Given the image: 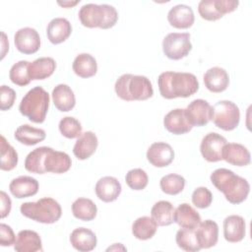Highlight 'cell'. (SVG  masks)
Listing matches in <instances>:
<instances>
[{
  "instance_id": "18",
  "label": "cell",
  "mask_w": 252,
  "mask_h": 252,
  "mask_svg": "<svg viewBox=\"0 0 252 252\" xmlns=\"http://www.w3.org/2000/svg\"><path fill=\"white\" fill-rule=\"evenodd\" d=\"M167 21L176 29H189L193 26L195 17L192 8L185 4L173 6L167 13Z\"/></svg>"
},
{
  "instance_id": "5",
  "label": "cell",
  "mask_w": 252,
  "mask_h": 252,
  "mask_svg": "<svg viewBox=\"0 0 252 252\" xmlns=\"http://www.w3.org/2000/svg\"><path fill=\"white\" fill-rule=\"evenodd\" d=\"M81 24L86 28H100L103 30L115 26L118 20L116 9L108 4H85L78 13Z\"/></svg>"
},
{
  "instance_id": "14",
  "label": "cell",
  "mask_w": 252,
  "mask_h": 252,
  "mask_svg": "<svg viewBox=\"0 0 252 252\" xmlns=\"http://www.w3.org/2000/svg\"><path fill=\"white\" fill-rule=\"evenodd\" d=\"M164 128L173 135H182L190 132L193 126L189 123L185 109L175 108L170 110L163 118Z\"/></svg>"
},
{
  "instance_id": "21",
  "label": "cell",
  "mask_w": 252,
  "mask_h": 252,
  "mask_svg": "<svg viewBox=\"0 0 252 252\" xmlns=\"http://www.w3.org/2000/svg\"><path fill=\"white\" fill-rule=\"evenodd\" d=\"M205 87L212 93H221L229 85L227 72L220 67H212L206 71L203 77Z\"/></svg>"
},
{
  "instance_id": "35",
  "label": "cell",
  "mask_w": 252,
  "mask_h": 252,
  "mask_svg": "<svg viewBox=\"0 0 252 252\" xmlns=\"http://www.w3.org/2000/svg\"><path fill=\"white\" fill-rule=\"evenodd\" d=\"M175 241L179 248L188 252H196L201 250V247L197 241L195 229L181 228L176 232Z\"/></svg>"
},
{
  "instance_id": "45",
  "label": "cell",
  "mask_w": 252,
  "mask_h": 252,
  "mask_svg": "<svg viewBox=\"0 0 252 252\" xmlns=\"http://www.w3.org/2000/svg\"><path fill=\"white\" fill-rule=\"evenodd\" d=\"M0 199H1V218L4 219L11 212L12 202L10 197L4 191L0 192Z\"/></svg>"
},
{
  "instance_id": "1",
  "label": "cell",
  "mask_w": 252,
  "mask_h": 252,
  "mask_svg": "<svg viewBox=\"0 0 252 252\" xmlns=\"http://www.w3.org/2000/svg\"><path fill=\"white\" fill-rule=\"evenodd\" d=\"M72 165L71 158L68 154L55 151L49 147H39L29 153L25 159V168L29 172L35 174L64 173Z\"/></svg>"
},
{
  "instance_id": "16",
  "label": "cell",
  "mask_w": 252,
  "mask_h": 252,
  "mask_svg": "<svg viewBox=\"0 0 252 252\" xmlns=\"http://www.w3.org/2000/svg\"><path fill=\"white\" fill-rule=\"evenodd\" d=\"M94 190L97 198L100 201L104 203H110L119 197L122 187L120 182L115 177L104 176L98 179Z\"/></svg>"
},
{
  "instance_id": "24",
  "label": "cell",
  "mask_w": 252,
  "mask_h": 252,
  "mask_svg": "<svg viewBox=\"0 0 252 252\" xmlns=\"http://www.w3.org/2000/svg\"><path fill=\"white\" fill-rule=\"evenodd\" d=\"M71 245L80 252H89L95 248L97 239L94 232L86 227L75 228L70 235Z\"/></svg>"
},
{
  "instance_id": "8",
  "label": "cell",
  "mask_w": 252,
  "mask_h": 252,
  "mask_svg": "<svg viewBox=\"0 0 252 252\" xmlns=\"http://www.w3.org/2000/svg\"><path fill=\"white\" fill-rule=\"evenodd\" d=\"M211 120L218 128L232 131L240 121L239 108L230 100H220L212 106Z\"/></svg>"
},
{
  "instance_id": "39",
  "label": "cell",
  "mask_w": 252,
  "mask_h": 252,
  "mask_svg": "<svg viewBox=\"0 0 252 252\" xmlns=\"http://www.w3.org/2000/svg\"><path fill=\"white\" fill-rule=\"evenodd\" d=\"M126 184L133 190L139 191L147 187L149 177L147 172L142 168H134L129 170L125 176Z\"/></svg>"
},
{
  "instance_id": "28",
  "label": "cell",
  "mask_w": 252,
  "mask_h": 252,
  "mask_svg": "<svg viewBox=\"0 0 252 252\" xmlns=\"http://www.w3.org/2000/svg\"><path fill=\"white\" fill-rule=\"evenodd\" d=\"M56 68V62L51 57H40L29 64L31 80H44L50 77Z\"/></svg>"
},
{
  "instance_id": "6",
  "label": "cell",
  "mask_w": 252,
  "mask_h": 252,
  "mask_svg": "<svg viewBox=\"0 0 252 252\" xmlns=\"http://www.w3.org/2000/svg\"><path fill=\"white\" fill-rule=\"evenodd\" d=\"M49 102V94L42 87H34L24 95L20 102L19 110L30 121L42 123L45 120Z\"/></svg>"
},
{
  "instance_id": "17",
  "label": "cell",
  "mask_w": 252,
  "mask_h": 252,
  "mask_svg": "<svg viewBox=\"0 0 252 252\" xmlns=\"http://www.w3.org/2000/svg\"><path fill=\"white\" fill-rule=\"evenodd\" d=\"M195 234L201 249L214 247L219 239V225L212 220H206L195 228Z\"/></svg>"
},
{
  "instance_id": "25",
  "label": "cell",
  "mask_w": 252,
  "mask_h": 252,
  "mask_svg": "<svg viewBox=\"0 0 252 252\" xmlns=\"http://www.w3.org/2000/svg\"><path fill=\"white\" fill-rule=\"evenodd\" d=\"M14 249L17 252H36L42 250V243L39 234L33 230L24 229L18 232Z\"/></svg>"
},
{
  "instance_id": "27",
  "label": "cell",
  "mask_w": 252,
  "mask_h": 252,
  "mask_svg": "<svg viewBox=\"0 0 252 252\" xmlns=\"http://www.w3.org/2000/svg\"><path fill=\"white\" fill-rule=\"evenodd\" d=\"M52 100L55 107L62 112H68L75 107L76 98L72 89L65 84L57 85L52 91Z\"/></svg>"
},
{
  "instance_id": "19",
  "label": "cell",
  "mask_w": 252,
  "mask_h": 252,
  "mask_svg": "<svg viewBox=\"0 0 252 252\" xmlns=\"http://www.w3.org/2000/svg\"><path fill=\"white\" fill-rule=\"evenodd\" d=\"M38 188V181L32 176L26 175L14 178L9 184L11 194L18 199L34 196L37 193Z\"/></svg>"
},
{
  "instance_id": "30",
  "label": "cell",
  "mask_w": 252,
  "mask_h": 252,
  "mask_svg": "<svg viewBox=\"0 0 252 252\" xmlns=\"http://www.w3.org/2000/svg\"><path fill=\"white\" fill-rule=\"evenodd\" d=\"M14 137L21 144L33 146L42 142L45 139L46 134L43 129L35 128L29 124H23L16 129Z\"/></svg>"
},
{
  "instance_id": "9",
  "label": "cell",
  "mask_w": 252,
  "mask_h": 252,
  "mask_svg": "<svg viewBox=\"0 0 252 252\" xmlns=\"http://www.w3.org/2000/svg\"><path fill=\"white\" fill-rule=\"evenodd\" d=\"M189 32H171L162 40V51L171 60H180L186 57L192 49Z\"/></svg>"
},
{
  "instance_id": "29",
  "label": "cell",
  "mask_w": 252,
  "mask_h": 252,
  "mask_svg": "<svg viewBox=\"0 0 252 252\" xmlns=\"http://www.w3.org/2000/svg\"><path fill=\"white\" fill-rule=\"evenodd\" d=\"M72 68L77 76L87 79L96 74L97 63L93 55L89 53H81L75 57Z\"/></svg>"
},
{
  "instance_id": "47",
  "label": "cell",
  "mask_w": 252,
  "mask_h": 252,
  "mask_svg": "<svg viewBox=\"0 0 252 252\" xmlns=\"http://www.w3.org/2000/svg\"><path fill=\"white\" fill-rule=\"evenodd\" d=\"M80 1H75V2H70V1H63V2H58V4L62 7H65V8H69V7H72V6H75L79 3Z\"/></svg>"
},
{
  "instance_id": "4",
  "label": "cell",
  "mask_w": 252,
  "mask_h": 252,
  "mask_svg": "<svg viewBox=\"0 0 252 252\" xmlns=\"http://www.w3.org/2000/svg\"><path fill=\"white\" fill-rule=\"evenodd\" d=\"M114 90L118 97L126 101L146 100L154 94L151 81L142 75H121L115 82Z\"/></svg>"
},
{
  "instance_id": "26",
  "label": "cell",
  "mask_w": 252,
  "mask_h": 252,
  "mask_svg": "<svg viewBox=\"0 0 252 252\" xmlns=\"http://www.w3.org/2000/svg\"><path fill=\"white\" fill-rule=\"evenodd\" d=\"M72 32V26L65 18L52 19L46 29V34L52 44L64 42Z\"/></svg>"
},
{
  "instance_id": "41",
  "label": "cell",
  "mask_w": 252,
  "mask_h": 252,
  "mask_svg": "<svg viewBox=\"0 0 252 252\" xmlns=\"http://www.w3.org/2000/svg\"><path fill=\"white\" fill-rule=\"evenodd\" d=\"M213 202V194L207 187H198L192 193V203L199 209H206Z\"/></svg>"
},
{
  "instance_id": "37",
  "label": "cell",
  "mask_w": 252,
  "mask_h": 252,
  "mask_svg": "<svg viewBox=\"0 0 252 252\" xmlns=\"http://www.w3.org/2000/svg\"><path fill=\"white\" fill-rule=\"evenodd\" d=\"M29 61L21 60L11 67L9 78L13 84L20 87H25L30 84L32 80L29 75Z\"/></svg>"
},
{
  "instance_id": "13",
  "label": "cell",
  "mask_w": 252,
  "mask_h": 252,
  "mask_svg": "<svg viewBox=\"0 0 252 252\" xmlns=\"http://www.w3.org/2000/svg\"><path fill=\"white\" fill-rule=\"evenodd\" d=\"M147 159L156 167H165L174 159V151L172 147L164 142L152 144L147 151Z\"/></svg>"
},
{
  "instance_id": "2",
  "label": "cell",
  "mask_w": 252,
  "mask_h": 252,
  "mask_svg": "<svg viewBox=\"0 0 252 252\" xmlns=\"http://www.w3.org/2000/svg\"><path fill=\"white\" fill-rule=\"evenodd\" d=\"M158 85L160 95L166 99L189 97L199 90L196 76L185 72H163L158 78Z\"/></svg>"
},
{
  "instance_id": "32",
  "label": "cell",
  "mask_w": 252,
  "mask_h": 252,
  "mask_svg": "<svg viewBox=\"0 0 252 252\" xmlns=\"http://www.w3.org/2000/svg\"><path fill=\"white\" fill-rule=\"evenodd\" d=\"M73 216L83 221L93 220L97 214L96 205L88 198H78L72 204Z\"/></svg>"
},
{
  "instance_id": "36",
  "label": "cell",
  "mask_w": 252,
  "mask_h": 252,
  "mask_svg": "<svg viewBox=\"0 0 252 252\" xmlns=\"http://www.w3.org/2000/svg\"><path fill=\"white\" fill-rule=\"evenodd\" d=\"M160 189L167 195H177L185 187V178L176 173H170L161 177L159 181Z\"/></svg>"
},
{
  "instance_id": "7",
  "label": "cell",
  "mask_w": 252,
  "mask_h": 252,
  "mask_svg": "<svg viewBox=\"0 0 252 252\" xmlns=\"http://www.w3.org/2000/svg\"><path fill=\"white\" fill-rule=\"evenodd\" d=\"M22 215L40 223L51 224L62 216L60 204L50 197L41 198L36 202H26L20 207Z\"/></svg>"
},
{
  "instance_id": "23",
  "label": "cell",
  "mask_w": 252,
  "mask_h": 252,
  "mask_svg": "<svg viewBox=\"0 0 252 252\" xmlns=\"http://www.w3.org/2000/svg\"><path fill=\"white\" fill-rule=\"evenodd\" d=\"M173 221L181 228L195 229L201 222V216L192 206L182 203L174 210Z\"/></svg>"
},
{
  "instance_id": "48",
  "label": "cell",
  "mask_w": 252,
  "mask_h": 252,
  "mask_svg": "<svg viewBox=\"0 0 252 252\" xmlns=\"http://www.w3.org/2000/svg\"><path fill=\"white\" fill-rule=\"evenodd\" d=\"M119 249H121V250H126V248H125L124 246H122L121 243H115L113 246L108 247L106 250L109 251V250H119Z\"/></svg>"
},
{
  "instance_id": "31",
  "label": "cell",
  "mask_w": 252,
  "mask_h": 252,
  "mask_svg": "<svg viewBox=\"0 0 252 252\" xmlns=\"http://www.w3.org/2000/svg\"><path fill=\"white\" fill-rule=\"evenodd\" d=\"M158 229L157 222L151 217H140L132 224V233L139 240H148L154 237Z\"/></svg>"
},
{
  "instance_id": "33",
  "label": "cell",
  "mask_w": 252,
  "mask_h": 252,
  "mask_svg": "<svg viewBox=\"0 0 252 252\" xmlns=\"http://www.w3.org/2000/svg\"><path fill=\"white\" fill-rule=\"evenodd\" d=\"M174 208L172 204L168 201H158L157 202L151 210V217L157 222L158 225L165 226L173 222Z\"/></svg>"
},
{
  "instance_id": "3",
  "label": "cell",
  "mask_w": 252,
  "mask_h": 252,
  "mask_svg": "<svg viewBox=\"0 0 252 252\" xmlns=\"http://www.w3.org/2000/svg\"><path fill=\"white\" fill-rule=\"evenodd\" d=\"M212 184L223 193L226 201L238 205L244 202L250 192L248 181L227 168H218L211 173Z\"/></svg>"
},
{
  "instance_id": "43",
  "label": "cell",
  "mask_w": 252,
  "mask_h": 252,
  "mask_svg": "<svg viewBox=\"0 0 252 252\" xmlns=\"http://www.w3.org/2000/svg\"><path fill=\"white\" fill-rule=\"evenodd\" d=\"M16 241V235L12 227L6 223L0 224V245L11 246Z\"/></svg>"
},
{
  "instance_id": "12",
  "label": "cell",
  "mask_w": 252,
  "mask_h": 252,
  "mask_svg": "<svg viewBox=\"0 0 252 252\" xmlns=\"http://www.w3.org/2000/svg\"><path fill=\"white\" fill-rule=\"evenodd\" d=\"M212 106L202 98H197L191 101L185 108V114L189 123L194 127L205 126L211 120Z\"/></svg>"
},
{
  "instance_id": "42",
  "label": "cell",
  "mask_w": 252,
  "mask_h": 252,
  "mask_svg": "<svg viewBox=\"0 0 252 252\" xmlns=\"http://www.w3.org/2000/svg\"><path fill=\"white\" fill-rule=\"evenodd\" d=\"M0 109L2 111H6L14 105L16 93L12 88L3 85L0 88Z\"/></svg>"
},
{
  "instance_id": "44",
  "label": "cell",
  "mask_w": 252,
  "mask_h": 252,
  "mask_svg": "<svg viewBox=\"0 0 252 252\" xmlns=\"http://www.w3.org/2000/svg\"><path fill=\"white\" fill-rule=\"evenodd\" d=\"M216 7L220 15H225L236 10L239 1L238 0H215Z\"/></svg>"
},
{
  "instance_id": "22",
  "label": "cell",
  "mask_w": 252,
  "mask_h": 252,
  "mask_svg": "<svg viewBox=\"0 0 252 252\" xmlns=\"http://www.w3.org/2000/svg\"><path fill=\"white\" fill-rule=\"evenodd\" d=\"M97 145L96 135L93 131H86L77 139L73 147V154L80 160L88 159L94 154Z\"/></svg>"
},
{
  "instance_id": "11",
  "label": "cell",
  "mask_w": 252,
  "mask_h": 252,
  "mask_svg": "<svg viewBox=\"0 0 252 252\" xmlns=\"http://www.w3.org/2000/svg\"><path fill=\"white\" fill-rule=\"evenodd\" d=\"M14 43L21 53L33 54L38 51L40 47V37L36 30L27 27L16 32Z\"/></svg>"
},
{
  "instance_id": "15",
  "label": "cell",
  "mask_w": 252,
  "mask_h": 252,
  "mask_svg": "<svg viewBox=\"0 0 252 252\" xmlns=\"http://www.w3.org/2000/svg\"><path fill=\"white\" fill-rule=\"evenodd\" d=\"M222 159L235 166H245L251 162V155L246 147L238 143H226L222 148Z\"/></svg>"
},
{
  "instance_id": "34",
  "label": "cell",
  "mask_w": 252,
  "mask_h": 252,
  "mask_svg": "<svg viewBox=\"0 0 252 252\" xmlns=\"http://www.w3.org/2000/svg\"><path fill=\"white\" fill-rule=\"evenodd\" d=\"M0 152H1V161L0 168L4 171H10L14 169L18 164V153L17 151L7 142L6 138L1 135L0 142Z\"/></svg>"
},
{
  "instance_id": "38",
  "label": "cell",
  "mask_w": 252,
  "mask_h": 252,
  "mask_svg": "<svg viewBox=\"0 0 252 252\" xmlns=\"http://www.w3.org/2000/svg\"><path fill=\"white\" fill-rule=\"evenodd\" d=\"M58 128L62 136L68 139L79 138L82 135V131H83L81 122L72 116L63 117L59 121Z\"/></svg>"
},
{
  "instance_id": "40",
  "label": "cell",
  "mask_w": 252,
  "mask_h": 252,
  "mask_svg": "<svg viewBox=\"0 0 252 252\" xmlns=\"http://www.w3.org/2000/svg\"><path fill=\"white\" fill-rule=\"evenodd\" d=\"M198 12L202 19L206 21H217L223 16L218 11L215 0H202L198 4Z\"/></svg>"
},
{
  "instance_id": "20",
  "label": "cell",
  "mask_w": 252,
  "mask_h": 252,
  "mask_svg": "<svg viewBox=\"0 0 252 252\" xmlns=\"http://www.w3.org/2000/svg\"><path fill=\"white\" fill-rule=\"evenodd\" d=\"M246 232L245 220L238 215H230L223 220L224 239L231 243L240 242Z\"/></svg>"
},
{
  "instance_id": "46",
  "label": "cell",
  "mask_w": 252,
  "mask_h": 252,
  "mask_svg": "<svg viewBox=\"0 0 252 252\" xmlns=\"http://www.w3.org/2000/svg\"><path fill=\"white\" fill-rule=\"evenodd\" d=\"M2 35V40H1V59H3L7 53V51L9 50V41L6 37L5 32H1Z\"/></svg>"
},
{
  "instance_id": "10",
  "label": "cell",
  "mask_w": 252,
  "mask_h": 252,
  "mask_svg": "<svg viewBox=\"0 0 252 252\" xmlns=\"http://www.w3.org/2000/svg\"><path fill=\"white\" fill-rule=\"evenodd\" d=\"M226 139L216 132H211L203 137L200 144L202 157L209 162H217L222 159V148L226 144Z\"/></svg>"
}]
</instances>
